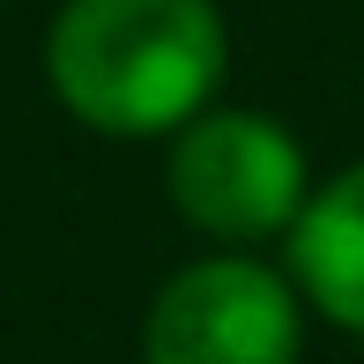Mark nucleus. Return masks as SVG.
<instances>
[{
	"mask_svg": "<svg viewBox=\"0 0 364 364\" xmlns=\"http://www.w3.org/2000/svg\"><path fill=\"white\" fill-rule=\"evenodd\" d=\"M283 275L297 283L305 312L364 335V156L312 186L297 230L283 238Z\"/></svg>",
	"mask_w": 364,
	"mask_h": 364,
	"instance_id": "obj_4",
	"label": "nucleus"
},
{
	"mask_svg": "<svg viewBox=\"0 0 364 364\" xmlns=\"http://www.w3.org/2000/svg\"><path fill=\"white\" fill-rule=\"evenodd\" d=\"M305 297L260 253H201L149 297L141 364H297Z\"/></svg>",
	"mask_w": 364,
	"mask_h": 364,
	"instance_id": "obj_3",
	"label": "nucleus"
},
{
	"mask_svg": "<svg viewBox=\"0 0 364 364\" xmlns=\"http://www.w3.org/2000/svg\"><path fill=\"white\" fill-rule=\"evenodd\" d=\"M230 23L216 0H60L45 30V82L90 134L171 141L216 112Z\"/></svg>",
	"mask_w": 364,
	"mask_h": 364,
	"instance_id": "obj_1",
	"label": "nucleus"
},
{
	"mask_svg": "<svg viewBox=\"0 0 364 364\" xmlns=\"http://www.w3.org/2000/svg\"><path fill=\"white\" fill-rule=\"evenodd\" d=\"M312 164L305 141L260 105H216L193 127L171 134L164 156V193L216 253H253L268 238H290L312 201Z\"/></svg>",
	"mask_w": 364,
	"mask_h": 364,
	"instance_id": "obj_2",
	"label": "nucleus"
}]
</instances>
